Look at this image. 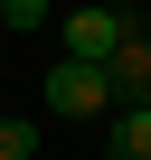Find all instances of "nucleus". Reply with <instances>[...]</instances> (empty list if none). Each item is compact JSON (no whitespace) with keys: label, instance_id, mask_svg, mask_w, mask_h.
I'll return each instance as SVG.
<instances>
[{"label":"nucleus","instance_id":"5","mask_svg":"<svg viewBox=\"0 0 151 160\" xmlns=\"http://www.w3.org/2000/svg\"><path fill=\"white\" fill-rule=\"evenodd\" d=\"M0 160H38V122L29 113H0Z\"/></svg>","mask_w":151,"mask_h":160},{"label":"nucleus","instance_id":"6","mask_svg":"<svg viewBox=\"0 0 151 160\" xmlns=\"http://www.w3.org/2000/svg\"><path fill=\"white\" fill-rule=\"evenodd\" d=\"M66 0H10V10H0V28H38V19H57Z\"/></svg>","mask_w":151,"mask_h":160},{"label":"nucleus","instance_id":"4","mask_svg":"<svg viewBox=\"0 0 151 160\" xmlns=\"http://www.w3.org/2000/svg\"><path fill=\"white\" fill-rule=\"evenodd\" d=\"M113 160H151V104H123L113 113Z\"/></svg>","mask_w":151,"mask_h":160},{"label":"nucleus","instance_id":"3","mask_svg":"<svg viewBox=\"0 0 151 160\" xmlns=\"http://www.w3.org/2000/svg\"><path fill=\"white\" fill-rule=\"evenodd\" d=\"M104 75H113V94H123V104H151V38L132 28V38L104 57Z\"/></svg>","mask_w":151,"mask_h":160},{"label":"nucleus","instance_id":"1","mask_svg":"<svg viewBox=\"0 0 151 160\" xmlns=\"http://www.w3.org/2000/svg\"><path fill=\"white\" fill-rule=\"evenodd\" d=\"M38 104H47L57 122H95V113H113V75L85 66V57H57L47 85H38Z\"/></svg>","mask_w":151,"mask_h":160},{"label":"nucleus","instance_id":"2","mask_svg":"<svg viewBox=\"0 0 151 160\" xmlns=\"http://www.w3.org/2000/svg\"><path fill=\"white\" fill-rule=\"evenodd\" d=\"M57 19H66V57H85V66H104L132 38V10H57Z\"/></svg>","mask_w":151,"mask_h":160},{"label":"nucleus","instance_id":"7","mask_svg":"<svg viewBox=\"0 0 151 160\" xmlns=\"http://www.w3.org/2000/svg\"><path fill=\"white\" fill-rule=\"evenodd\" d=\"M0 10H10V0H0Z\"/></svg>","mask_w":151,"mask_h":160}]
</instances>
